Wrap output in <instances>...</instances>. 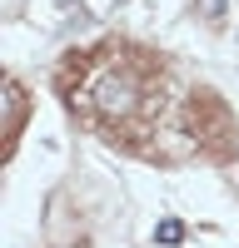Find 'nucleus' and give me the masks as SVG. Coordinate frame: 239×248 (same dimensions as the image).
I'll list each match as a JSON object with an SVG mask.
<instances>
[{
  "label": "nucleus",
  "instance_id": "f257e3e1",
  "mask_svg": "<svg viewBox=\"0 0 239 248\" xmlns=\"http://www.w3.org/2000/svg\"><path fill=\"white\" fill-rule=\"evenodd\" d=\"M80 105H85L95 119L105 124H125L139 114V105H145V79H139L135 65H125V60H115V65H100L85 90H80Z\"/></svg>",
  "mask_w": 239,
  "mask_h": 248
},
{
  "label": "nucleus",
  "instance_id": "f03ea898",
  "mask_svg": "<svg viewBox=\"0 0 239 248\" xmlns=\"http://www.w3.org/2000/svg\"><path fill=\"white\" fill-rule=\"evenodd\" d=\"M20 124H25V94H20V85L10 79V85H5V139L10 144L20 134Z\"/></svg>",
  "mask_w": 239,
  "mask_h": 248
},
{
  "label": "nucleus",
  "instance_id": "7ed1b4c3",
  "mask_svg": "<svg viewBox=\"0 0 239 248\" xmlns=\"http://www.w3.org/2000/svg\"><path fill=\"white\" fill-rule=\"evenodd\" d=\"M179 238H185V223H179V218H165V223L154 229V243H165V248H174Z\"/></svg>",
  "mask_w": 239,
  "mask_h": 248
},
{
  "label": "nucleus",
  "instance_id": "20e7f679",
  "mask_svg": "<svg viewBox=\"0 0 239 248\" xmlns=\"http://www.w3.org/2000/svg\"><path fill=\"white\" fill-rule=\"evenodd\" d=\"M199 10H205V20H219V15H224V0H205Z\"/></svg>",
  "mask_w": 239,
  "mask_h": 248
}]
</instances>
